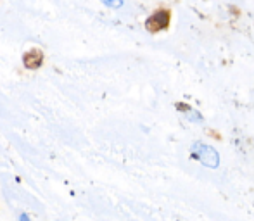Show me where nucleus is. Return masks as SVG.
<instances>
[{
	"label": "nucleus",
	"instance_id": "nucleus-2",
	"mask_svg": "<svg viewBox=\"0 0 254 221\" xmlns=\"http://www.w3.org/2000/svg\"><path fill=\"white\" fill-rule=\"evenodd\" d=\"M170 23V12L168 10H157L154 16H151L145 23L149 31H159V30H164Z\"/></svg>",
	"mask_w": 254,
	"mask_h": 221
},
{
	"label": "nucleus",
	"instance_id": "nucleus-5",
	"mask_svg": "<svg viewBox=\"0 0 254 221\" xmlns=\"http://www.w3.org/2000/svg\"><path fill=\"white\" fill-rule=\"evenodd\" d=\"M21 221H30V218L26 215H21Z\"/></svg>",
	"mask_w": 254,
	"mask_h": 221
},
{
	"label": "nucleus",
	"instance_id": "nucleus-3",
	"mask_svg": "<svg viewBox=\"0 0 254 221\" xmlns=\"http://www.w3.org/2000/svg\"><path fill=\"white\" fill-rule=\"evenodd\" d=\"M42 60H44V54H42V51H30L23 55V62L28 69H37V67H40Z\"/></svg>",
	"mask_w": 254,
	"mask_h": 221
},
{
	"label": "nucleus",
	"instance_id": "nucleus-4",
	"mask_svg": "<svg viewBox=\"0 0 254 221\" xmlns=\"http://www.w3.org/2000/svg\"><path fill=\"white\" fill-rule=\"evenodd\" d=\"M106 5H109V7H120V5H123V2H104Z\"/></svg>",
	"mask_w": 254,
	"mask_h": 221
},
{
	"label": "nucleus",
	"instance_id": "nucleus-1",
	"mask_svg": "<svg viewBox=\"0 0 254 221\" xmlns=\"http://www.w3.org/2000/svg\"><path fill=\"white\" fill-rule=\"evenodd\" d=\"M192 154H194L206 167L216 169L218 165H220V156H218V152L214 151L213 147H209V145L202 144V142H197V144L192 145Z\"/></svg>",
	"mask_w": 254,
	"mask_h": 221
}]
</instances>
